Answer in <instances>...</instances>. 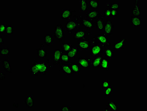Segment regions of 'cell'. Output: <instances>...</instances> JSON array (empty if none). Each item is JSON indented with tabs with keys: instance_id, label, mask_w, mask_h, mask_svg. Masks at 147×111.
Returning <instances> with one entry per match:
<instances>
[{
	"instance_id": "1",
	"label": "cell",
	"mask_w": 147,
	"mask_h": 111,
	"mask_svg": "<svg viewBox=\"0 0 147 111\" xmlns=\"http://www.w3.org/2000/svg\"><path fill=\"white\" fill-rule=\"evenodd\" d=\"M80 20L77 15H74L71 19L67 21L65 24V28L68 32V35L71 36L74 30L79 29L81 26Z\"/></svg>"
},
{
	"instance_id": "2",
	"label": "cell",
	"mask_w": 147,
	"mask_h": 111,
	"mask_svg": "<svg viewBox=\"0 0 147 111\" xmlns=\"http://www.w3.org/2000/svg\"><path fill=\"white\" fill-rule=\"evenodd\" d=\"M91 41L90 55L91 56L95 57L102 54L103 51V49L105 48V46L98 42L93 37Z\"/></svg>"
},
{
	"instance_id": "3",
	"label": "cell",
	"mask_w": 147,
	"mask_h": 111,
	"mask_svg": "<svg viewBox=\"0 0 147 111\" xmlns=\"http://www.w3.org/2000/svg\"><path fill=\"white\" fill-rule=\"evenodd\" d=\"M53 36L55 39L60 42L65 38V33L61 24H57L55 26L53 30Z\"/></svg>"
},
{
	"instance_id": "4",
	"label": "cell",
	"mask_w": 147,
	"mask_h": 111,
	"mask_svg": "<svg viewBox=\"0 0 147 111\" xmlns=\"http://www.w3.org/2000/svg\"><path fill=\"white\" fill-rule=\"evenodd\" d=\"M92 60L91 58H87L85 57H81L77 59V63L81 68L87 69L92 65Z\"/></svg>"
},
{
	"instance_id": "5",
	"label": "cell",
	"mask_w": 147,
	"mask_h": 111,
	"mask_svg": "<svg viewBox=\"0 0 147 111\" xmlns=\"http://www.w3.org/2000/svg\"><path fill=\"white\" fill-rule=\"evenodd\" d=\"M81 24L88 30H91L95 26L94 21H92L87 18H83L82 15L80 16Z\"/></svg>"
},
{
	"instance_id": "6",
	"label": "cell",
	"mask_w": 147,
	"mask_h": 111,
	"mask_svg": "<svg viewBox=\"0 0 147 111\" xmlns=\"http://www.w3.org/2000/svg\"><path fill=\"white\" fill-rule=\"evenodd\" d=\"M77 46L80 50H88L91 47V43L89 40L85 38L77 41Z\"/></svg>"
},
{
	"instance_id": "7",
	"label": "cell",
	"mask_w": 147,
	"mask_h": 111,
	"mask_svg": "<svg viewBox=\"0 0 147 111\" xmlns=\"http://www.w3.org/2000/svg\"><path fill=\"white\" fill-rule=\"evenodd\" d=\"M92 33L87 32L86 30L78 29L74 32V39L77 41L84 39L86 38L87 36H91Z\"/></svg>"
},
{
	"instance_id": "8",
	"label": "cell",
	"mask_w": 147,
	"mask_h": 111,
	"mask_svg": "<svg viewBox=\"0 0 147 111\" xmlns=\"http://www.w3.org/2000/svg\"><path fill=\"white\" fill-rule=\"evenodd\" d=\"M114 28L112 20H106L103 30V34L107 36L113 35V30Z\"/></svg>"
},
{
	"instance_id": "9",
	"label": "cell",
	"mask_w": 147,
	"mask_h": 111,
	"mask_svg": "<svg viewBox=\"0 0 147 111\" xmlns=\"http://www.w3.org/2000/svg\"><path fill=\"white\" fill-rule=\"evenodd\" d=\"M37 67L40 74H42L45 75L47 74L48 73V65L46 63L44 62H38L36 60L33 62Z\"/></svg>"
},
{
	"instance_id": "10",
	"label": "cell",
	"mask_w": 147,
	"mask_h": 111,
	"mask_svg": "<svg viewBox=\"0 0 147 111\" xmlns=\"http://www.w3.org/2000/svg\"><path fill=\"white\" fill-rule=\"evenodd\" d=\"M93 38L96 40L101 44H102L106 47L111 46V44L109 41H108L107 37L104 34L98 35L95 36Z\"/></svg>"
},
{
	"instance_id": "11",
	"label": "cell",
	"mask_w": 147,
	"mask_h": 111,
	"mask_svg": "<svg viewBox=\"0 0 147 111\" xmlns=\"http://www.w3.org/2000/svg\"><path fill=\"white\" fill-rule=\"evenodd\" d=\"M104 17L101 14L99 15L97 18L94 20L95 24L96 29L98 30L102 31L104 30V25H105V20Z\"/></svg>"
},
{
	"instance_id": "12",
	"label": "cell",
	"mask_w": 147,
	"mask_h": 111,
	"mask_svg": "<svg viewBox=\"0 0 147 111\" xmlns=\"http://www.w3.org/2000/svg\"><path fill=\"white\" fill-rule=\"evenodd\" d=\"M62 53V51L60 49H55L54 50L53 55V62L54 65H60Z\"/></svg>"
},
{
	"instance_id": "13",
	"label": "cell",
	"mask_w": 147,
	"mask_h": 111,
	"mask_svg": "<svg viewBox=\"0 0 147 111\" xmlns=\"http://www.w3.org/2000/svg\"><path fill=\"white\" fill-rule=\"evenodd\" d=\"M131 13L133 16L140 17L142 16V12L139 6V1L136 0L134 3Z\"/></svg>"
},
{
	"instance_id": "14",
	"label": "cell",
	"mask_w": 147,
	"mask_h": 111,
	"mask_svg": "<svg viewBox=\"0 0 147 111\" xmlns=\"http://www.w3.org/2000/svg\"><path fill=\"white\" fill-rule=\"evenodd\" d=\"M73 12L75 11H72L69 9H63L61 14V18L63 20L67 21L73 16Z\"/></svg>"
},
{
	"instance_id": "15",
	"label": "cell",
	"mask_w": 147,
	"mask_h": 111,
	"mask_svg": "<svg viewBox=\"0 0 147 111\" xmlns=\"http://www.w3.org/2000/svg\"><path fill=\"white\" fill-rule=\"evenodd\" d=\"M47 51L45 49L43 45H40L38 48L37 49V57L38 59H44L47 57Z\"/></svg>"
},
{
	"instance_id": "16",
	"label": "cell",
	"mask_w": 147,
	"mask_h": 111,
	"mask_svg": "<svg viewBox=\"0 0 147 111\" xmlns=\"http://www.w3.org/2000/svg\"><path fill=\"white\" fill-rule=\"evenodd\" d=\"M127 39L122 38L119 41L115 43L113 46V49L116 50H121L124 48L125 44L127 41Z\"/></svg>"
},
{
	"instance_id": "17",
	"label": "cell",
	"mask_w": 147,
	"mask_h": 111,
	"mask_svg": "<svg viewBox=\"0 0 147 111\" xmlns=\"http://www.w3.org/2000/svg\"><path fill=\"white\" fill-rule=\"evenodd\" d=\"M100 12L97 10H91L90 11L88 12L86 14L87 18L90 19L92 21H94L95 19L98 18L99 15H100Z\"/></svg>"
},
{
	"instance_id": "18",
	"label": "cell",
	"mask_w": 147,
	"mask_h": 111,
	"mask_svg": "<svg viewBox=\"0 0 147 111\" xmlns=\"http://www.w3.org/2000/svg\"><path fill=\"white\" fill-rule=\"evenodd\" d=\"M142 19L140 17L131 16L130 19V24L134 26L142 27Z\"/></svg>"
},
{
	"instance_id": "19",
	"label": "cell",
	"mask_w": 147,
	"mask_h": 111,
	"mask_svg": "<svg viewBox=\"0 0 147 111\" xmlns=\"http://www.w3.org/2000/svg\"><path fill=\"white\" fill-rule=\"evenodd\" d=\"M60 66L63 74L66 75L73 74L69 64H60Z\"/></svg>"
},
{
	"instance_id": "20",
	"label": "cell",
	"mask_w": 147,
	"mask_h": 111,
	"mask_svg": "<svg viewBox=\"0 0 147 111\" xmlns=\"http://www.w3.org/2000/svg\"><path fill=\"white\" fill-rule=\"evenodd\" d=\"M109 68H110L109 59L105 57V56H102L100 67V69L106 70L107 71H109Z\"/></svg>"
},
{
	"instance_id": "21",
	"label": "cell",
	"mask_w": 147,
	"mask_h": 111,
	"mask_svg": "<svg viewBox=\"0 0 147 111\" xmlns=\"http://www.w3.org/2000/svg\"><path fill=\"white\" fill-rule=\"evenodd\" d=\"M24 104L28 108L32 109L34 106V101L33 100V95H27L24 102Z\"/></svg>"
},
{
	"instance_id": "22",
	"label": "cell",
	"mask_w": 147,
	"mask_h": 111,
	"mask_svg": "<svg viewBox=\"0 0 147 111\" xmlns=\"http://www.w3.org/2000/svg\"><path fill=\"white\" fill-rule=\"evenodd\" d=\"M102 57V54L94 57V59L92 60V63L91 65L92 68H100Z\"/></svg>"
},
{
	"instance_id": "23",
	"label": "cell",
	"mask_w": 147,
	"mask_h": 111,
	"mask_svg": "<svg viewBox=\"0 0 147 111\" xmlns=\"http://www.w3.org/2000/svg\"><path fill=\"white\" fill-rule=\"evenodd\" d=\"M2 64L5 71L11 74L12 73V66L10 64L9 60L8 59H4L2 61Z\"/></svg>"
},
{
	"instance_id": "24",
	"label": "cell",
	"mask_w": 147,
	"mask_h": 111,
	"mask_svg": "<svg viewBox=\"0 0 147 111\" xmlns=\"http://www.w3.org/2000/svg\"><path fill=\"white\" fill-rule=\"evenodd\" d=\"M104 56L107 58L108 59H113L114 55V52L113 50V48L111 46H107L105 48L104 50Z\"/></svg>"
},
{
	"instance_id": "25",
	"label": "cell",
	"mask_w": 147,
	"mask_h": 111,
	"mask_svg": "<svg viewBox=\"0 0 147 111\" xmlns=\"http://www.w3.org/2000/svg\"><path fill=\"white\" fill-rule=\"evenodd\" d=\"M79 53V49L77 47H73L66 53L70 59H74Z\"/></svg>"
},
{
	"instance_id": "26",
	"label": "cell",
	"mask_w": 147,
	"mask_h": 111,
	"mask_svg": "<svg viewBox=\"0 0 147 111\" xmlns=\"http://www.w3.org/2000/svg\"><path fill=\"white\" fill-rule=\"evenodd\" d=\"M73 74H79L81 71V67L76 62H70L69 64Z\"/></svg>"
},
{
	"instance_id": "27",
	"label": "cell",
	"mask_w": 147,
	"mask_h": 111,
	"mask_svg": "<svg viewBox=\"0 0 147 111\" xmlns=\"http://www.w3.org/2000/svg\"><path fill=\"white\" fill-rule=\"evenodd\" d=\"M54 38L53 36L47 33L44 37L45 45L46 46H49L50 45L53 44Z\"/></svg>"
},
{
	"instance_id": "28",
	"label": "cell",
	"mask_w": 147,
	"mask_h": 111,
	"mask_svg": "<svg viewBox=\"0 0 147 111\" xmlns=\"http://www.w3.org/2000/svg\"><path fill=\"white\" fill-rule=\"evenodd\" d=\"M80 11L81 12H86L88 10L89 6L87 0H81L80 1Z\"/></svg>"
},
{
	"instance_id": "29",
	"label": "cell",
	"mask_w": 147,
	"mask_h": 111,
	"mask_svg": "<svg viewBox=\"0 0 147 111\" xmlns=\"http://www.w3.org/2000/svg\"><path fill=\"white\" fill-rule=\"evenodd\" d=\"M107 107L110 109L111 111L118 110V104L115 101H109L108 103Z\"/></svg>"
},
{
	"instance_id": "30",
	"label": "cell",
	"mask_w": 147,
	"mask_h": 111,
	"mask_svg": "<svg viewBox=\"0 0 147 111\" xmlns=\"http://www.w3.org/2000/svg\"><path fill=\"white\" fill-rule=\"evenodd\" d=\"M73 46L69 43L66 42L63 43L61 46V48L63 53H67L73 47Z\"/></svg>"
},
{
	"instance_id": "31",
	"label": "cell",
	"mask_w": 147,
	"mask_h": 111,
	"mask_svg": "<svg viewBox=\"0 0 147 111\" xmlns=\"http://www.w3.org/2000/svg\"><path fill=\"white\" fill-rule=\"evenodd\" d=\"M30 72L32 74L35 76L38 77L40 74L37 67L33 63L30 67Z\"/></svg>"
},
{
	"instance_id": "32",
	"label": "cell",
	"mask_w": 147,
	"mask_h": 111,
	"mask_svg": "<svg viewBox=\"0 0 147 111\" xmlns=\"http://www.w3.org/2000/svg\"><path fill=\"white\" fill-rule=\"evenodd\" d=\"M89 6L92 10H96L99 7L98 0H89L88 1Z\"/></svg>"
},
{
	"instance_id": "33",
	"label": "cell",
	"mask_w": 147,
	"mask_h": 111,
	"mask_svg": "<svg viewBox=\"0 0 147 111\" xmlns=\"http://www.w3.org/2000/svg\"><path fill=\"white\" fill-rule=\"evenodd\" d=\"M70 63V59H69L66 53L63 52L61 55L60 64H69Z\"/></svg>"
},
{
	"instance_id": "34",
	"label": "cell",
	"mask_w": 147,
	"mask_h": 111,
	"mask_svg": "<svg viewBox=\"0 0 147 111\" xmlns=\"http://www.w3.org/2000/svg\"><path fill=\"white\" fill-rule=\"evenodd\" d=\"M10 54L9 48L1 47L0 48V55L1 56H8Z\"/></svg>"
},
{
	"instance_id": "35",
	"label": "cell",
	"mask_w": 147,
	"mask_h": 111,
	"mask_svg": "<svg viewBox=\"0 0 147 111\" xmlns=\"http://www.w3.org/2000/svg\"><path fill=\"white\" fill-rule=\"evenodd\" d=\"M15 31L13 26L11 25L7 26L6 27L5 33L6 36H11Z\"/></svg>"
},
{
	"instance_id": "36",
	"label": "cell",
	"mask_w": 147,
	"mask_h": 111,
	"mask_svg": "<svg viewBox=\"0 0 147 111\" xmlns=\"http://www.w3.org/2000/svg\"><path fill=\"white\" fill-rule=\"evenodd\" d=\"M107 6L109 7L111 10H118L119 9V3H107Z\"/></svg>"
},
{
	"instance_id": "37",
	"label": "cell",
	"mask_w": 147,
	"mask_h": 111,
	"mask_svg": "<svg viewBox=\"0 0 147 111\" xmlns=\"http://www.w3.org/2000/svg\"><path fill=\"white\" fill-rule=\"evenodd\" d=\"M102 16L104 18H111V9L109 8L104 9Z\"/></svg>"
},
{
	"instance_id": "38",
	"label": "cell",
	"mask_w": 147,
	"mask_h": 111,
	"mask_svg": "<svg viewBox=\"0 0 147 111\" xmlns=\"http://www.w3.org/2000/svg\"><path fill=\"white\" fill-rule=\"evenodd\" d=\"M113 87L112 86H108L107 88L104 89V95L108 96L112 95L113 94Z\"/></svg>"
},
{
	"instance_id": "39",
	"label": "cell",
	"mask_w": 147,
	"mask_h": 111,
	"mask_svg": "<svg viewBox=\"0 0 147 111\" xmlns=\"http://www.w3.org/2000/svg\"><path fill=\"white\" fill-rule=\"evenodd\" d=\"M110 85V81L108 80H105L103 81L100 84V86L102 88L105 89L109 86Z\"/></svg>"
},
{
	"instance_id": "40",
	"label": "cell",
	"mask_w": 147,
	"mask_h": 111,
	"mask_svg": "<svg viewBox=\"0 0 147 111\" xmlns=\"http://www.w3.org/2000/svg\"><path fill=\"white\" fill-rule=\"evenodd\" d=\"M118 14V10H111V18H117Z\"/></svg>"
},
{
	"instance_id": "41",
	"label": "cell",
	"mask_w": 147,
	"mask_h": 111,
	"mask_svg": "<svg viewBox=\"0 0 147 111\" xmlns=\"http://www.w3.org/2000/svg\"><path fill=\"white\" fill-rule=\"evenodd\" d=\"M6 26H7L5 24H1V25H0V29H1V33H5Z\"/></svg>"
},
{
	"instance_id": "42",
	"label": "cell",
	"mask_w": 147,
	"mask_h": 111,
	"mask_svg": "<svg viewBox=\"0 0 147 111\" xmlns=\"http://www.w3.org/2000/svg\"><path fill=\"white\" fill-rule=\"evenodd\" d=\"M61 111H72L71 108L69 106H63L61 107Z\"/></svg>"
},
{
	"instance_id": "43",
	"label": "cell",
	"mask_w": 147,
	"mask_h": 111,
	"mask_svg": "<svg viewBox=\"0 0 147 111\" xmlns=\"http://www.w3.org/2000/svg\"><path fill=\"white\" fill-rule=\"evenodd\" d=\"M0 80H6V75L2 71H1V73H0Z\"/></svg>"
},
{
	"instance_id": "44",
	"label": "cell",
	"mask_w": 147,
	"mask_h": 111,
	"mask_svg": "<svg viewBox=\"0 0 147 111\" xmlns=\"http://www.w3.org/2000/svg\"><path fill=\"white\" fill-rule=\"evenodd\" d=\"M13 106L15 107V108H18L19 106V103H14L13 104Z\"/></svg>"
},
{
	"instance_id": "45",
	"label": "cell",
	"mask_w": 147,
	"mask_h": 111,
	"mask_svg": "<svg viewBox=\"0 0 147 111\" xmlns=\"http://www.w3.org/2000/svg\"><path fill=\"white\" fill-rule=\"evenodd\" d=\"M0 38H1V42H0V44H1V45H3L4 42L3 36H1V37H0Z\"/></svg>"
},
{
	"instance_id": "46",
	"label": "cell",
	"mask_w": 147,
	"mask_h": 111,
	"mask_svg": "<svg viewBox=\"0 0 147 111\" xmlns=\"http://www.w3.org/2000/svg\"><path fill=\"white\" fill-rule=\"evenodd\" d=\"M104 111H111L110 109L108 108H105V109L104 110Z\"/></svg>"
}]
</instances>
